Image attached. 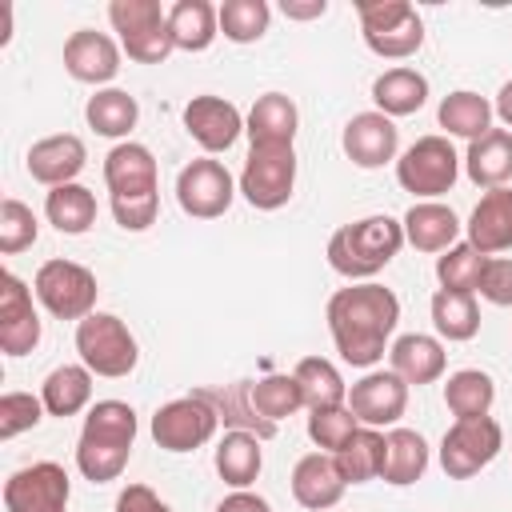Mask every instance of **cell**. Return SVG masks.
Returning a JSON list of instances; mask_svg holds the SVG:
<instances>
[{"mask_svg": "<svg viewBox=\"0 0 512 512\" xmlns=\"http://www.w3.org/2000/svg\"><path fill=\"white\" fill-rule=\"evenodd\" d=\"M396 320H400L396 292L384 284H372V280L348 284V288L332 292V300H328L332 344H336L340 360H348L352 368H372L384 360Z\"/></svg>", "mask_w": 512, "mask_h": 512, "instance_id": "1", "label": "cell"}, {"mask_svg": "<svg viewBox=\"0 0 512 512\" xmlns=\"http://www.w3.org/2000/svg\"><path fill=\"white\" fill-rule=\"evenodd\" d=\"M104 184L112 196V216L124 232H144L156 224L160 192H156V156L144 144H116L104 156Z\"/></svg>", "mask_w": 512, "mask_h": 512, "instance_id": "2", "label": "cell"}, {"mask_svg": "<svg viewBox=\"0 0 512 512\" xmlns=\"http://www.w3.org/2000/svg\"><path fill=\"white\" fill-rule=\"evenodd\" d=\"M136 440V412L124 400H96L84 416L80 444H76V468L92 484H108L124 472Z\"/></svg>", "mask_w": 512, "mask_h": 512, "instance_id": "3", "label": "cell"}, {"mask_svg": "<svg viewBox=\"0 0 512 512\" xmlns=\"http://www.w3.org/2000/svg\"><path fill=\"white\" fill-rule=\"evenodd\" d=\"M404 248V224L392 216H364L332 232L328 264L348 280H372Z\"/></svg>", "mask_w": 512, "mask_h": 512, "instance_id": "4", "label": "cell"}, {"mask_svg": "<svg viewBox=\"0 0 512 512\" xmlns=\"http://www.w3.org/2000/svg\"><path fill=\"white\" fill-rule=\"evenodd\" d=\"M360 36L384 60H404L424 44V20L408 0H360Z\"/></svg>", "mask_w": 512, "mask_h": 512, "instance_id": "5", "label": "cell"}, {"mask_svg": "<svg viewBox=\"0 0 512 512\" xmlns=\"http://www.w3.org/2000/svg\"><path fill=\"white\" fill-rule=\"evenodd\" d=\"M76 352H80V360H84L88 372L108 376V380L128 376L136 368V360H140L136 336L112 312H92V316H84L76 324Z\"/></svg>", "mask_w": 512, "mask_h": 512, "instance_id": "6", "label": "cell"}, {"mask_svg": "<svg viewBox=\"0 0 512 512\" xmlns=\"http://www.w3.org/2000/svg\"><path fill=\"white\" fill-rule=\"evenodd\" d=\"M32 292L36 300L56 316V320H84L96 312V276L76 264V260H44L36 268V280H32Z\"/></svg>", "mask_w": 512, "mask_h": 512, "instance_id": "7", "label": "cell"}, {"mask_svg": "<svg viewBox=\"0 0 512 512\" xmlns=\"http://www.w3.org/2000/svg\"><path fill=\"white\" fill-rule=\"evenodd\" d=\"M108 20L120 32L124 52L140 64H160L176 48L172 32H168V12L156 0H112Z\"/></svg>", "mask_w": 512, "mask_h": 512, "instance_id": "8", "label": "cell"}, {"mask_svg": "<svg viewBox=\"0 0 512 512\" xmlns=\"http://www.w3.org/2000/svg\"><path fill=\"white\" fill-rule=\"evenodd\" d=\"M460 176V156L448 144V136H420L412 148H404V156L396 160V180L404 192L420 196V200H436L444 196Z\"/></svg>", "mask_w": 512, "mask_h": 512, "instance_id": "9", "label": "cell"}, {"mask_svg": "<svg viewBox=\"0 0 512 512\" xmlns=\"http://www.w3.org/2000/svg\"><path fill=\"white\" fill-rule=\"evenodd\" d=\"M504 448V428L492 416L456 420L440 440V468L452 480H468L480 468H488Z\"/></svg>", "mask_w": 512, "mask_h": 512, "instance_id": "10", "label": "cell"}, {"mask_svg": "<svg viewBox=\"0 0 512 512\" xmlns=\"http://www.w3.org/2000/svg\"><path fill=\"white\" fill-rule=\"evenodd\" d=\"M296 188V152L292 148H252L240 172V192L252 208L276 212L292 200Z\"/></svg>", "mask_w": 512, "mask_h": 512, "instance_id": "11", "label": "cell"}, {"mask_svg": "<svg viewBox=\"0 0 512 512\" xmlns=\"http://www.w3.org/2000/svg\"><path fill=\"white\" fill-rule=\"evenodd\" d=\"M216 428H220V416L192 392L180 400H168L152 416V440L164 452H196L200 444H208L216 436Z\"/></svg>", "mask_w": 512, "mask_h": 512, "instance_id": "12", "label": "cell"}, {"mask_svg": "<svg viewBox=\"0 0 512 512\" xmlns=\"http://www.w3.org/2000/svg\"><path fill=\"white\" fill-rule=\"evenodd\" d=\"M232 196H236V180H232V172H228L220 160H212V156H200V160L184 164L180 176H176V200H180V208H184L188 216H196V220H216V216H224L228 204H232Z\"/></svg>", "mask_w": 512, "mask_h": 512, "instance_id": "13", "label": "cell"}, {"mask_svg": "<svg viewBox=\"0 0 512 512\" xmlns=\"http://www.w3.org/2000/svg\"><path fill=\"white\" fill-rule=\"evenodd\" d=\"M68 492V472L56 460H36L4 480V512H64Z\"/></svg>", "mask_w": 512, "mask_h": 512, "instance_id": "14", "label": "cell"}, {"mask_svg": "<svg viewBox=\"0 0 512 512\" xmlns=\"http://www.w3.org/2000/svg\"><path fill=\"white\" fill-rule=\"evenodd\" d=\"M348 408L364 428H388L404 416L408 408V384L388 368V372H368L364 380L352 384Z\"/></svg>", "mask_w": 512, "mask_h": 512, "instance_id": "15", "label": "cell"}, {"mask_svg": "<svg viewBox=\"0 0 512 512\" xmlns=\"http://www.w3.org/2000/svg\"><path fill=\"white\" fill-rule=\"evenodd\" d=\"M184 128L204 152H228L244 132V116L224 96H192L184 104Z\"/></svg>", "mask_w": 512, "mask_h": 512, "instance_id": "16", "label": "cell"}, {"mask_svg": "<svg viewBox=\"0 0 512 512\" xmlns=\"http://www.w3.org/2000/svg\"><path fill=\"white\" fill-rule=\"evenodd\" d=\"M40 344V316L32 308V292L16 272L0 276V348L4 356H24Z\"/></svg>", "mask_w": 512, "mask_h": 512, "instance_id": "17", "label": "cell"}, {"mask_svg": "<svg viewBox=\"0 0 512 512\" xmlns=\"http://www.w3.org/2000/svg\"><path fill=\"white\" fill-rule=\"evenodd\" d=\"M340 144L356 168H384L400 148V128L384 112H356L344 124Z\"/></svg>", "mask_w": 512, "mask_h": 512, "instance_id": "18", "label": "cell"}, {"mask_svg": "<svg viewBox=\"0 0 512 512\" xmlns=\"http://www.w3.org/2000/svg\"><path fill=\"white\" fill-rule=\"evenodd\" d=\"M64 68L80 84H108L120 72V48L96 28H80L64 40Z\"/></svg>", "mask_w": 512, "mask_h": 512, "instance_id": "19", "label": "cell"}, {"mask_svg": "<svg viewBox=\"0 0 512 512\" xmlns=\"http://www.w3.org/2000/svg\"><path fill=\"white\" fill-rule=\"evenodd\" d=\"M88 164V148L80 136L72 132H60V136H44L28 148V176L48 184V188H60V184H76V176L84 172Z\"/></svg>", "mask_w": 512, "mask_h": 512, "instance_id": "20", "label": "cell"}, {"mask_svg": "<svg viewBox=\"0 0 512 512\" xmlns=\"http://www.w3.org/2000/svg\"><path fill=\"white\" fill-rule=\"evenodd\" d=\"M344 488H348V484H344V476H340L332 452H308V456H300L296 468H292V496H296V504L308 508V512H328V508H336L340 496H344Z\"/></svg>", "mask_w": 512, "mask_h": 512, "instance_id": "21", "label": "cell"}, {"mask_svg": "<svg viewBox=\"0 0 512 512\" xmlns=\"http://www.w3.org/2000/svg\"><path fill=\"white\" fill-rule=\"evenodd\" d=\"M296 124H300L296 104L284 92H264V96H256V104L244 120V132H248L252 148H292Z\"/></svg>", "mask_w": 512, "mask_h": 512, "instance_id": "22", "label": "cell"}, {"mask_svg": "<svg viewBox=\"0 0 512 512\" xmlns=\"http://www.w3.org/2000/svg\"><path fill=\"white\" fill-rule=\"evenodd\" d=\"M468 244L484 256L512 248V188H492L468 216Z\"/></svg>", "mask_w": 512, "mask_h": 512, "instance_id": "23", "label": "cell"}, {"mask_svg": "<svg viewBox=\"0 0 512 512\" xmlns=\"http://www.w3.org/2000/svg\"><path fill=\"white\" fill-rule=\"evenodd\" d=\"M404 240L416 248V252H448L460 236V220L448 204L440 200H416L408 212H404Z\"/></svg>", "mask_w": 512, "mask_h": 512, "instance_id": "24", "label": "cell"}, {"mask_svg": "<svg viewBox=\"0 0 512 512\" xmlns=\"http://www.w3.org/2000/svg\"><path fill=\"white\" fill-rule=\"evenodd\" d=\"M464 172L476 188H508L512 180V132L508 128H488L480 140L468 144L464 152Z\"/></svg>", "mask_w": 512, "mask_h": 512, "instance_id": "25", "label": "cell"}, {"mask_svg": "<svg viewBox=\"0 0 512 512\" xmlns=\"http://www.w3.org/2000/svg\"><path fill=\"white\" fill-rule=\"evenodd\" d=\"M388 360L404 384H432L444 376V364H448L444 344L436 336H424V332H408V336L392 340Z\"/></svg>", "mask_w": 512, "mask_h": 512, "instance_id": "26", "label": "cell"}, {"mask_svg": "<svg viewBox=\"0 0 512 512\" xmlns=\"http://www.w3.org/2000/svg\"><path fill=\"white\" fill-rule=\"evenodd\" d=\"M192 396H200L224 424H232V428H240V432H252V436H260V440H272V436H276V424H268V420L252 408V400H248V380L224 384V388H196Z\"/></svg>", "mask_w": 512, "mask_h": 512, "instance_id": "27", "label": "cell"}, {"mask_svg": "<svg viewBox=\"0 0 512 512\" xmlns=\"http://www.w3.org/2000/svg\"><path fill=\"white\" fill-rule=\"evenodd\" d=\"M372 100H376V112H384L388 120L412 116L428 100V80L416 68H388L372 80Z\"/></svg>", "mask_w": 512, "mask_h": 512, "instance_id": "28", "label": "cell"}, {"mask_svg": "<svg viewBox=\"0 0 512 512\" xmlns=\"http://www.w3.org/2000/svg\"><path fill=\"white\" fill-rule=\"evenodd\" d=\"M428 468V444L416 428H392L384 436V468H380V480L384 484H416Z\"/></svg>", "mask_w": 512, "mask_h": 512, "instance_id": "29", "label": "cell"}, {"mask_svg": "<svg viewBox=\"0 0 512 512\" xmlns=\"http://www.w3.org/2000/svg\"><path fill=\"white\" fill-rule=\"evenodd\" d=\"M168 32H172L176 48L204 52L220 36V12L208 0H176L168 8Z\"/></svg>", "mask_w": 512, "mask_h": 512, "instance_id": "30", "label": "cell"}, {"mask_svg": "<svg viewBox=\"0 0 512 512\" xmlns=\"http://www.w3.org/2000/svg\"><path fill=\"white\" fill-rule=\"evenodd\" d=\"M40 400L48 416H76L88 400H92V372L84 364H60L44 376L40 384Z\"/></svg>", "mask_w": 512, "mask_h": 512, "instance_id": "31", "label": "cell"}, {"mask_svg": "<svg viewBox=\"0 0 512 512\" xmlns=\"http://www.w3.org/2000/svg\"><path fill=\"white\" fill-rule=\"evenodd\" d=\"M264 468V452H260V436L252 432H224V440L216 444V472L224 484L232 488H248Z\"/></svg>", "mask_w": 512, "mask_h": 512, "instance_id": "32", "label": "cell"}, {"mask_svg": "<svg viewBox=\"0 0 512 512\" xmlns=\"http://www.w3.org/2000/svg\"><path fill=\"white\" fill-rule=\"evenodd\" d=\"M492 116H496L492 104H488L480 92H468V88L448 92V96L440 100V112H436L440 128H444L448 136H464L468 144L480 140V136L492 128Z\"/></svg>", "mask_w": 512, "mask_h": 512, "instance_id": "33", "label": "cell"}, {"mask_svg": "<svg viewBox=\"0 0 512 512\" xmlns=\"http://www.w3.org/2000/svg\"><path fill=\"white\" fill-rule=\"evenodd\" d=\"M44 212H48V224L56 232L80 236V232H88L96 224V196L84 184H60V188H48Z\"/></svg>", "mask_w": 512, "mask_h": 512, "instance_id": "34", "label": "cell"}, {"mask_svg": "<svg viewBox=\"0 0 512 512\" xmlns=\"http://www.w3.org/2000/svg\"><path fill=\"white\" fill-rule=\"evenodd\" d=\"M332 460H336L344 484H368V480H376L380 468H384V432L360 424L352 432V440L340 452H332Z\"/></svg>", "mask_w": 512, "mask_h": 512, "instance_id": "35", "label": "cell"}, {"mask_svg": "<svg viewBox=\"0 0 512 512\" xmlns=\"http://www.w3.org/2000/svg\"><path fill=\"white\" fill-rule=\"evenodd\" d=\"M300 380V392H304V408L308 412H320V408H340L348 404V388H344V376L336 372L332 360L324 356H304L292 372Z\"/></svg>", "mask_w": 512, "mask_h": 512, "instance_id": "36", "label": "cell"}, {"mask_svg": "<svg viewBox=\"0 0 512 512\" xmlns=\"http://www.w3.org/2000/svg\"><path fill=\"white\" fill-rule=\"evenodd\" d=\"M492 400H496V384L488 372L480 368H460L448 376L444 384V404L456 420H472V416H488L492 412Z\"/></svg>", "mask_w": 512, "mask_h": 512, "instance_id": "37", "label": "cell"}, {"mask_svg": "<svg viewBox=\"0 0 512 512\" xmlns=\"http://www.w3.org/2000/svg\"><path fill=\"white\" fill-rule=\"evenodd\" d=\"M88 124L96 128V136H108V140H120L136 128V96H128L124 88H100L96 96H88V108H84Z\"/></svg>", "mask_w": 512, "mask_h": 512, "instance_id": "38", "label": "cell"}, {"mask_svg": "<svg viewBox=\"0 0 512 512\" xmlns=\"http://www.w3.org/2000/svg\"><path fill=\"white\" fill-rule=\"evenodd\" d=\"M432 324L444 340H472L480 332V308H476V292H452L440 288L432 296Z\"/></svg>", "mask_w": 512, "mask_h": 512, "instance_id": "39", "label": "cell"}, {"mask_svg": "<svg viewBox=\"0 0 512 512\" xmlns=\"http://www.w3.org/2000/svg\"><path fill=\"white\" fill-rule=\"evenodd\" d=\"M248 400L268 424H280L284 416L304 408V392H300V380L292 372H272L264 380H248Z\"/></svg>", "mask_w": 512, "mask_h": 512, "instance_id": "40", "label": "cell"}, {"mask_svg": "<svg viewBox=\"0 0 512 512\" xmlns=\"http://www.w3.org/2000/svg\"><path fill=\"white\" fill-rule=\"evenodd\" d=\"M216 12H220V32L232 44L260 40L268 32V20H272V8L264 0H224Z\"/></svg>", "mask_w": 512, "mask_h": 512, "instance_id": "41", "label": "cell"}, {"mask_svg": "<svg viewBox=\"0 0 512 512\" xmlns=\"http://www.w3.org/2000/svg\"><path fill=\"white\" fill-rule=\"evenodd\" d=\"M484 252H476L468 240L464 244H452L440 260H436V280L440 288H452V292H476L480 284V272H484Z\"/></svg>", "mask_w": 512, "mask_h": 512, "instance_id": "42", "label": "cell"}, {"mask_svg": "<svg viewBox=\"0 0 512 512\" xmlns=\"http://www.w3.org/2000/svg\"><path fill=\"white\" fill-rule=\"evenodd\" d=\"M36 232H40V224H36L32 208L20 204L16 196H4L0 200V252L4 256H16V252L32 248L36 244Z\"/></svg>", "mask_w": 512, "mask_h": 512, "instance_id": "43", "label": "cell"}, {"mask_svg": "<svg viewBox=\"0 0 512 512\" xmlns=\"http://www.w3.org/2000/svg\"><path fill=\"white\" fill-rule=\"evenodd\" d=\"M356 428H360V420L352 416L348 404H340V408H320V412L308 416V436H312V444L324 448V452H340V448L352 440Z\"/></svg>", "mask_w": 512, "mask_h": 512, "instance_id": "44", "label": "cell"}, {"mask_svg": "<svg viewBox=\"0 0 512 512\" xmlns=\"http://www.w3.org/2000/svg\"><path fill=\"white\" fill-rule=\"evenodd\" d=\"M44 416V400L32 392H4L0 396V440H12L28 428H36Z\"/></svg>", "mask_w": 512, "mask_h": 512, "instance_id": "45", "label": "cell"}, {"mask_svg": "<svg viewBox=\"0 0 512 512\" xmlns=\"http://www.w3.org/2000/svg\"><path fill=\"white\" fill-rule=\"evenodd\" d=\"M476 292L496 308H512V260L508 256H488Z\"/></svg>", "mask_w": 512, "mask_h": 512, "instance_id": "46", "label": "cell"}, {"mask_svg": "<svg viewBox=\"0 0 512 512\" xmlns=\"http://www.w3.org/2000/svg\"><path fill=\"white\" fill-rule=\"evenodd\" d=\"M116 512H172L148 484H128L120 496H116Z\"/></svg>", "mask_w": 512, "mask_h": 512, "instance_id": "47", "label": "cell"}, {"mask_svg": "<svg viewBox=\"0 0 512 512\" xmlns=\"http://www.w3.org/2000/svg\"><path fill=\"white\" fill-rule=\"evenodd\" d=\"M216 512H272V504H268L264 496L248 492V488H236L232 496H224V500L216 504Z\"/></svg>", "mask_w": 512, "mask_h": 512, "instance_id": "48", "label": "cell"}, {"mask_svg": "<svg viewBox=\"0 0 512 512\" xmlns=\"http://www.w3.org/2000/svg\"><path fill=\"white\" fill-rule=\"evenodd\" d=\"M280 12H284L288 20H316V16L328 12V4H324V0H308V4H300V0H284Z\"/></svg>", "mask_w": 512, "mask_h": 512, "instance_id": "49", "label": "cell"}, {"mask_svg": "<svg viewBox=\"0 0 512 512\" xmlns=\"http://www.w3.org/2000/svg\"><path fill=\"white\" fill-rule=\"evenodd\" d=\"M492 112H496V116H500V120L512 128V80H508V84L496 92V104H492Z\"/></svg>", "mask_w": 512, "mask_h": 512, "instance_id": "50", "label": "cell"}]
</instances>
